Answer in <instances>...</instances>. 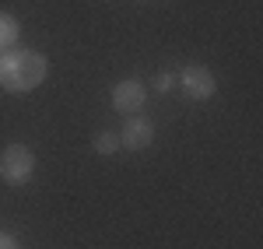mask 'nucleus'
<instances>
[{"label":"nucleus","instance_id":"0eeeda50","mask_svg":"<svg viewBox=\"0 0 263 249\" xmlns=\"http://www.w3.org/2000/svg\"><path fill=\"white\" fill-rule=\"evenodd\" d=\"M95 155H102V158L120 155V133L116 130H102L99 137H95Z\"/></svg>","mask_w":263,"mask_h":249},{"label":"nucleus","instance_id":"7ed1b4c3","mask_svg":"<svg viewBox=\"0 0 263 249\" xmlns=\"http://www.w3.org/2000/svg\"><path fill=\"white\" fill-rule=\"evenodd\" d=\"M176 81H179L182 95H186L190 102H207V99H214V91H218L214 74H211L203 63H190V67H182Z\"/></svg>","mask_w":263,"mask_h":249},{"label":"nucleus","instance_id":"f03ea898","mask_svg":"<svg viewBox=\"0 0 263 249\" xmlns=\"http://www.w3.org/2000/svg\"><path fill=\"white\" fill-rule=\"evenodd\" d=\"M35 172V151L28 144H7L0 151V179L11 183V186H21L28 183Z\"/></svg>","mask_w":263,"mask_h":249},{"label":"nucleus","instance_id":"9d476101","mask_svg":"<svg viewBox=\"0 0 263 249\" xmlns=\"http://www.w3.org/2000/svg\"><path fill=\"white\" fill-rule=\"evenodd\" d=\"M4 53H7V49H0V56H4Z\"/></svg>","mask_w":263,"mask_h":249},{"label":"nucleus","instance_id":"423d86ee","mask_svg":"<svg viewBox=\"0 0 263 249\" xmlns=\"http://www.w3.org/2000/svg\"><path fill=\"white\" fill-rule=\"evenodd\" d=\"M21 39V25L14 14H7V11H0V49H11V46H18Z\"/></svg>","mask_w":263,"mask_h":249},{"label":"nucleus","instance_id":"20e7f679","mask_svg":"<svg viewBox=\"0 0 263 249\" xmlns=\"http://www.w3.org/2000/svg\"><path fill=\"white\" fill-rule=\"evenodd\" d=\"M144 102H147V88L137 78H126V81H120L112 88V109L123 112V116H137L144 109Z\"/></svg>","mask_w":263,"mask_h":249},{"label":"nucleus","instance_id":"6e6552de","mask_svg":"<svg viewBox=\"0 0 263 249\" xmlns=\"http://www.w3.org/2000/svg\"><path fill=\"white\" fill-rule=\"evenodd\" d=\"M172 84H176V74H172V70H162V74L155 78V91H172Z\"/></svg>","mask_w":263,"mask_h":249},{"label":"nucleus","instance_id":"f257e3e1","mask_svg":"<svg viewBox=\"0 0 263 249\" xmlns=\"http://www.w3.org/2000/svg\"><path fill=\"white\" fill-rule=\"evenodd\" d=\"M49 74V60L39 49H25V46H11L0 56V88L11 95H28L35 91Z\"/></svg>","mask_w":263,"mask_h":249},{"label":"nucleus","instance_id":"39448f33","mask_svg":"<svg viewBox=\"0 0 263 249\" xmlns=\"http://www.w3.org/2000/svg\"><path fill=\"white\" fill-rule=\"evenodd\" d=\"M116 133H120V151H144L155 144V123L144 116H130Z\"/></svg>","mask_w":263,"mask_h":249},{"label":"nucleus","instance_id":"1a4fd4ad","mask_svg":"<svg viewBox=\"0 0 263 249\" xmlns=\"http://www.w3.org/2000/svg\"><path fill=\"white\" fill-rule=\"evenodd\" d=\"M0 249H21V246H18V239H14L11 232H0Z\"/></svg>","mask_w":263,"mask_h":249}]
</instances>
